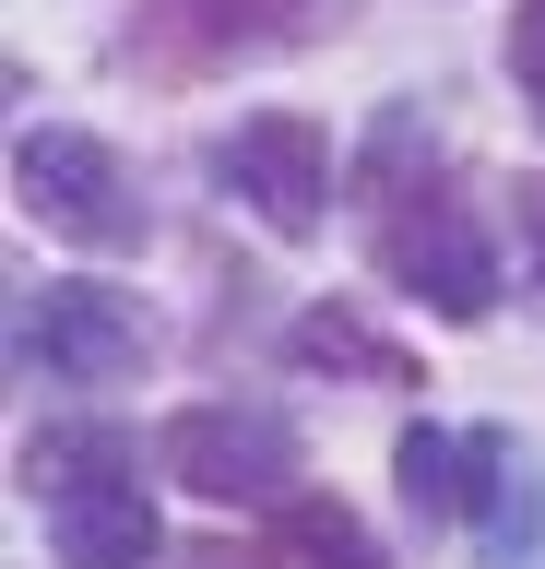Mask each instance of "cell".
Masks as SVG:
<instances>
[{
    "instance_id": "obj_2",
    "label": "cell",
    "mask_w": 545,
    "mask_h": 569,
    "mask_svg": "<svg viewBox=\"0 0 545 569\" xmlns=\"http://www.w3.org/2000/svg\"><path fill=\"white\" fill-rule=\"evenodd\" d=\"M12 202L37 213L48 238H72V249H143L154 238L131 167H119L95 131H60V119H37V131L12 142Z\"/></svg>"
},
{
    "instance_id": "obj_16",
    "label": "cell",
    "mask_w": 545,
    "mask_h": 569,
    "mask_svg": "<svg viewBox=\"0 0 545 569\" xmlns=\"http://www.w3.org/2000/svg\"><path fill=\"white\" fill-rule=\"evenodd\" d=\"M534 119H545V96H534Z\"/></svg>"
},
{
    "instance_id": "obj_10",
    "label": "cell",
    "mask_w": 545,
    "mask_h": 569,
    "mask_svg": "<svg viewBox=\"0 0 545 569\" xmlns=\"http://www.w3.org/2000/svg\"><path fill=\"white\" fill-rule=\"evenodd\" d=\"M392 475H403V510H415V522H474V439H451V427H403Z\"/></svg>"
},
{
    "instance_id": "obj_11",
    "label": "cell",
    "mask_w": 545,
    "mask_h": 569,
    "mask_svg": "<svg viewBox=\"0 0 545 569\" xmlns=\"http://www.w3.org/2000/svg\"><path fill=\"white\" fill-rule=\"evenodd\" d=\"M415 154H438V131H427V107L403 96V107H380V131H367V154H356V202H367V213L415 202V190H427V178H415Z\"/></svg>"
},
{
    "instance_id": "obj_1",
    "label": "cell",
    "mask_w": 545,
    "mask_h": 569,
    "mask_svg": "<svg viewBox=\"0 0 545 569\" xmlns=\"http://www.w3.org/2000/svg\"><path fill=\"white\" fill-rule=\"evenodd\" d=\"M24 487L48 510V558L60 569H154L143 451L119 427H37L24 439Z\"/></svg>"
},
{
    "instance_id": "obj_12",
    "label": "cell",
    "mask_w": 545,
    "mask_h": 569,
    "mask_svg": "<svg viewBox=\"0 0 545 569\" xmlns=\"http://www.w3.org/2000/svg\"><path fill=\"white\" fill-rule=\"evenodd\" d=\"M309 24H321V0H202V36H238V48H273Z\"/></svg>"
},
{
    "instance_id": "obj_9",
    "label": "cell",
    "mask_w": 545,
    "mask_h": 569,
    "mask_svg": "<svg viewBox=\"0 0 545 569\" xmlns=\"http://www.w3.org/2000/svg\"><path fill=\"white\" fill-rule=\"evenodd\" d=\"M285 368H309V380H380V391H392V380H415V356H403L380 320L332 309V297L285 320Z\"/></svg>"
},
{
    "instance_id": "obj_5",
    "label": "cell",
    "mask_w": 545,
    "mask_h": 569,
    "mask_svg": "<svg viewBox=\"0 0 545 569\" xmlns=\"http://www.w3.org/2000/svg\"><path fill=\"white\" fill-rule=\"evenodd\" d=\"M12 356L24 368H48V380H131L154 356V320L131 284H37L24 309H12Z\"/></svg>"
},
{
    "instance_id": "obj_8",
    "label": "cell",
    "mask_w": 545,
    "mask_h": 569,
    "mask_svg": "<svg viewBox=\"0 0 545 569\" xmlns=\"http://www.w3.org/2000/svg\"><path fill=\"white\" fill-rule=\"evenodd\" d=\"M250 569H380V533L344 510V498H321V487H296L285 510H261V546H250Z\"/></svg>"
},
{
    "instance_id": "obj_14",
    "label": "cell",
    "mask_w": 545,
    "mask_h": 569,
    "mask_svg": "<svg viewBox=\"0 0 545 569\" xmlns=\"http://www.w3.org/2000/svg\"><path fill=\"white\" fill-rule=\"evenodd\" d=\"M509 71H522V96H545V0L509 12Z\"/></svg>"
},
{
    "instance_id": "obj_3",
    "label": "cell",
    "mask_w": 545,
    "mask_h": 569,
    "mask_svg": "<svg viewBox=\"0 0 545 569\" xmlns=\"http://www.w3.org/2000/svg\"><path fill=\"white\" fill-rule=\"evenodd\" d=\"M154 462L214 510H285L296 475H309V451H296V427L273 403H190V416L154 427Z\"/></svg>"
},
{
    "instance_id": "obj_4",
    "label": "cell",
    "mask_w": 545,
    "mask_h": 569,
    "mask_svg": "<svg viewBox=\"0 0 545 569\" xmlns=\"http://www.w3.org/2000/svg\"><path fill=\"white\" fill-rule=\"evenodd\" d=\"M202 167H214V190H225V202H250L273 238H321V213H332V131H321V119L261 107V119L214 131Z\"/></svg>"
},
{
    "instance_id": "obj_6",
    "label": "cell",
    "mask_w": 545,
    "mask_h": 569,
    "mask_svg": "<svg viewBox=\"0 0 545 569\" xmlns=\"http://www.w3.org/2000/svg\"><path fill=\"white\" fill-rule=\"evenodd\" d=\"M380 273H392L415 309H438V320H486L498 309V249H486V226H474L451 190H415V202L380 213Z\"/></svg>"
},
{
    "instance_id": "obj_13",
    "label": "cell",
    "mask_w": 545,
    "mask_h": 569,
    "mask_svg": "<svg viewBox=\"0 0 545 569\" xmlns=\"http://www.w3.org/2000/svg\"><path fill=\"white\" fill-rule=\"evenodd\" d=\"M509 226H522V284H534V309H545V167L509 190Z\"/></svg>"
},
{
    "instance_id": "obj_7",
    "label": "cell",
    "mask_w": 545,
    "mask_h": 569,
    "mask_svg": "<svg viewBox=\"0 0 545 569\" xmlns=\"http://www.w3.org/2000/svg\"><path fill=\"white\" fill-rule=\"evenodd\" d=\"M474 569H545V462L509 427H474Z\"/></svg>"
},
{
    "instance_id": "obj_15",
    "label": "cell",
    "mask_w": 545,
    "mask_h": 569,
    "mask_svg": "<svg viewBox=\"0 0 545 569\" xmlns=\"http://www.w3.org/2000/svg\"><path fill=\"white\" fill-rule=\"evenodd\" d=\"M190 569H238V558H190Z\"/></svg>"
}]
</instances>
